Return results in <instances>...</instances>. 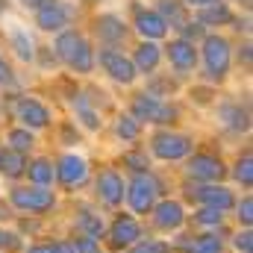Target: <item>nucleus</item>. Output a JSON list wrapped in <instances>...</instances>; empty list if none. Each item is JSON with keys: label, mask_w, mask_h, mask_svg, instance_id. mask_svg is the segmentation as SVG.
Segmentation results:
<instances>
[{"label": "nucleus", "mask_w": 253, "mask_h": 253, "mask_svg": "<svg viewBox=\"0 0 253 253\" xmlns=\"http://www.w3.org/2000/svg\"><path fill=\"white\" fill-rule=\"evenodd\" d=\"M191 200H197V203H203V206H212V209H230L233 203H236V197H233V191L221 189V186H203V189H194L189 191Z\"/></svg>", "instance_id": "9d476101"}, {"label": "nucleus", "mask_w": 253, "mask_h": 253, "mask_svg": "<svg viewBox=\"0 0 253 253\" xmlns=\"http://www.w3.org/2000/svg\"><path fill=\"white\" fill-rule=\"evenodd\" d=\"M27 253H53V248H30Z\"/></svg>", "instance_id": "c03bdc74"}, {"label": "nucleus", "mask_w": 253, "mask_h": 253, "mask_svg": "<svg viewBox=\"0 0 253 253\" xmlns=\"http://www.w3.org/2000/svg\"><path fill=\"white\" fill-rule=\"evenodd\" d=\"M132 253H168V245L165 242H156V239H147V242L135 245Z\"/></svg>", "instance_id": "2f4dec72"}, {"label": "nucleus", "mask_w": 253, "mask_h": 253, "mask_svg": "<svg viewBox=\"0 0 253 253\" xmlns=\"http://www.w3.org/2000/svg\"><path fill=\"white\" fill-rule=\"evenodd\" d=\"M251 168H253L251 156H245V159L236 165V180H239L242 186H251V183H253V171H251Z\"/></svg>", "instance_id": "7c9ffc66"}, {"label": "nucleus", "mask_w": 253, "mask_h": 253, "mask_svg": "<svg viewBox=\"0 0 253 253\" xmlns=\"http://www.w3.org/2000/svg\"><path fill=\"white\" fill-rule=\"evenodd\" d=\"M18 118L24 121V129H39V126L50 124V112H47V106H42V103L33 100V97H24V100H21V106H18Z\"/></svg>", "instance_id": "f8f14e48"}, {"label": "nucleus", "mask_w": 253, "mask_h": 253, "mask_svg": "<svg viewBox=\"0 0 253 253\" xmlns=\"http://www.w3.org/2000/svg\"><path fill=\"white\" fill-rule=\"evenodd\" d=\"M3 9H6V0H0V15H3Z\"/></svg>", "instance_id": "a18cd8bd"}, {"label": "nucleus", "mask_w": 253, "mask_h": 253, "mask_svg": "<svg viewBox=\"0 0 253 253\" xmlns=\"http://www.w3.org/2000/svg\"><path fill=\"white\" fill-rule=\"evenodd\" d=\"M153 153L159 159H183L191 153V138L183 132H156L153 135Z\"/></svg>", "instance_id": "39448f33"}, {"label": "nucleus", "mask_w": 253, "mask_h": 253, "mask_svg": "<svg viewBox=\"0 0 253 253\" xmlns=\"http://www.w3.org/2000/svg\"><path fill=\"white\" fill-rule=\"evenodd\" d=\"M221 218H224V215H221V209H212V206H203V209L197 212V221H200V224H206V227H218V224H221Z\"/></svg>", "instance_id": "c756f323"}, {"label": "nucleus", "mask_w": 253, "mask_h": 253, "mask_svg": "<svg viewBox=\"0 0 253 253\" xmlns=\"http://www.w3.org/2000/svg\"><path fill=\"white\" fill-rule=\"evenodd\" d=\"M68 18H71V9L65 6L62 0H50V3H44L36 12V24L44 33H62L65 27H68Z\"/></svg>", "instance_id": "0eeeda50"}, {"label": "nucleus", "mask_w": 253, "mask_h": 253, "mask_svg": "<svg viewBox=\"0 0 253 253\" xmlns=\"http://www.w3.org/2000/svg\"><path fill=\"white\" fill-rule=\"evenodd\" d=\"M3 242H6V236H3V233H0V245H3Z\"/></svg>", "instance_id": "49530a36"}, {"label": "nucleus", "mask_w": 253, "mask_h": 253, "mask_svg": "<svg viewBox=\"0 0 253 253\" xmlns=\"http://www.w3.org/2000/svg\"><path fill=\"white\" fill-rule=\"evenodd\" d=\"M138 224L132 221V218H118L115 224H112V245L115 248H126V245H132L135 239H138Z\"/></svg>", "instance_id": "aec40b11"}, {"label": "nucleus", "mask_w": 253, "mask_h": 253, "mask_svg": "<svg viewBox=\"0 0 253 253\" xmlns=\"http://www.w3.org/2000/svg\"><path fill=\"white\" fill-rule=\"evenodd\" d=\"M189 174L194 177V180H206V183L221 180V177H224V162L215 159V156L200 153V156H194V159L189 162Z\"/></svg>", "instance_id": "4468645a"}, {"label": "nucleus", "mask_w": 253, "mask_h": 253, "mask_svg": "<svg viewBox=\"0 0 253 253\" xmlns=\"http://www.w3.org/2000/svg\"><path fill=\"white\" fill-rule=\"evenodd\" d=\"M165 53H168V59L177 71H194V65H197V47L186 39H174L165 47Z\"/></svg>", "instance_id": "1a4fd4ad"}, {"label": "nucleus", "mask_w": 253, "mask_h": 253, "mask_svg": "<svg viewBox=\"0 0 253 253\" xmlns=\"http://www.w3.org/2000/svg\"><path fill=\"white\" fill-rule=\"evenodd\" d=\"M21 3H24L27 9H33V12H39V9H42L44 3H50V0H21Z\"/></svg>", "instance_id": "58836bf2"}, {"label": "nucleus", "mask_w": 253, "mask_h": 253, "mask_svg": "<svg viewBox=\"0 0 253 253\" xmlns=\"http://www.w3.org/2000/svg\"><path fill=\"white\" fill-rule=\"evenodd\" d=\"M56 56L80 74H88L94 68V50L77 30H62L56 36Z\"/></svg>", "instance_id": "f257e3e1"}, {"label": "nucleus", "mask_w": 253, "mask_h": 253, "mask_svg": "<svg viewBox=\"0 0 253 253\" xmlns=\"http://www.w3.org/2000/svg\"><path fill=\"white\" fill-rule=\"evenodd\" d=\"M180 33H183L180 39H186V42H191V44H194L197 39H203V36H206V27H203L200 21H186Z\"/></svg>", "instance_id": "c85d7f7f"}, {"label": "nucleus", "mask_w": 253, "mask_h": 253, "mask_svg": "<svg viewBox=\"0 0 253 253\" xmlns=\"http://www.w3.org/2000/svg\"><path fill=\"white\" fill-rule=\"evenodd\" d=\"M156 224H159L162 230H177V227L183 224V206L174 203V200H162V203L156 206Z\"/></svg>", "instance_id": "f3484780"}, {"label": "nucleus", "mask_w": 253, "mask_h": 253, "mask_svg": "<svg viewBox=\"0 0 253 253\" xmlns=\"http://www.w3.org/2000/svg\"><path fill=\"white\" fill-rule=\"evenodd\" d=\"M9 144H12L15 153H27V150L36 144V138H33L30 129H12V132H9Z\"/></svg>", "instance_id": "bb28decb"}, {"label": "nucleus", "mask_w": 253, "mask_h": 253, "mask_svg": "<svg viewBox=\"0 0 253 253\" xmlns=\"http://www.w3.org/2000/svg\"><path fill=\"white\" fill-rule=\"evenodd\" d=\"M177 112L171 106H165L159 97L153 94H138L132 100V118L135 121H153V124H168Z\"/></svg>", "instance_id": "20e7f679"}, {"label": "nucleus", "mask_w": 253, "mask_h": 253, "mask_svg": "<svg viewBox=\"0 0 253 253\" xmlns=\"http://www.w3.org/2000/svg\"><path fill=\"white\" fill-rule=\"evenodd\" d=\"M115 132H118V138H124V141H135V138L141 135V124H138L132 115H121L118 124H115Z\"/></svg>", "instance_id": "a878e982"}, {"label": "nucleus", "mask_w": 253, "mask_h": 253, "mask_svg": "<svg viewBox=\"0 0 253 253\" xmlns=\"http://www.w3.org/2000/svg\"><path fill=\"white\" fill-rule=\"evenodd\" d=\"M12 44H15V53H18L24 62H33V59H36V47H33V39H30L24 30H15V33H12Z\"/></svg>", "instance_id": "393cba45"}, {"label": "nucleus", "mask_w": 253, "mask_h": 253, "mask_svg": "<svg viewBox=\"0 0 253 253\" xmlns=\"http://www.w3.org/2000/svg\"><path fill=\"white\" fill-rule=\"evenodd\" d=\"M156 194H159V183L150 174H135L132 183H129V191H126L129 206L135 212H150L153 203H156Z\"/></svg>", "instance_id": "7ed1b4c3"}, {"label": "nucleus", "mask_w": 253, "mask_h": 253, "mask_svg": "<svg viewBox=\"0 0 253 253\" xmlns=\"http://www.w3.org/2000/svg\"><path fill=\"white\" fill-rule=\"evenodd\" d=\"M94 33H97L103 42L118 44V42H124V39H126V24L118 18V15L106 12V15H100V18L94 21Z\"/></svg>", "instance_id": "2eb2a0df"}, {"label": "nucleus", "mask_w": 253, "mask_h": 253, "mask_svg": "<svg viewBox=\"0 0 253 253\" xmlns=\"http://www.w3.org/2000/svg\"><path fill=\"white\" fill-rule=\"evenodd\" d=\"M183 6L186 3H180V0H159V18L165 24H171L174 30H183V24H186V9Z\"/></svg>", "instance_id": "412c9836"}, {"label": "nucleus", "mask_w": 253, "mask_h": 253, "mask_svg": "<svg viewBox=\"0 0 253 253\" xmlns=\"http://www.w3.org/2000/svg\"><path fill=\"white\" fill-rule=\"evenodd\" d=\"M74 251L77 253H100V245L94 242V239H77V245H74Z\"/></svg>", "instance_id": "c9c22d12"}, {"label": "nucleus", "mask_w": 253, "mask_h": 253, "mask_svg": "<svg viewBox=\"0 0 253 253\" xmlns=\"http://www.w3.org/2000/svg\"><path fill=\"white\" fill-rule=\"evenodd\" d=\"M251 233H242V236H239V239H236V248H239V251H245V253H251Z\"/></svg>", "instance_id": "4c0bfd02"}, {"label": "nucleus", "mask_w": 253, "mask_h": 253, "mask_svg": "<svg viewBox=\"0 0 253 253\" xmlns=\"http://www.w3.org/2000/svg\"><path fill=\"white\" fill-rule=\"evenodd\" d=\"M97 194L106 206H118L124 200V180L115 171H103L100 180H97Z\"/></svg>", "instance_id": "dca6fc26"}, {"label": "nucleus", "mask_w": 253, "mask_h": 253, "mask_svg": "<svg viewBox=\"0 0 253 253\" xmlns=\"http://www.w3.org/2000/svg\"><path fill=\"white\" fill-rule=\"evenodd\" d=\"M239 59H242L245 65H251V44H245V47L239 50Z\"/></svg>", "instance_id": "a19ab883"}, {"label": "nucleus", "mask_w": 253, "mask_h": 253, "mask_svg": "<svg viewBox=\"0 0 253 253\" xmlns=\"http://www.w3.org/2000/svg\"><path fill=\"white\" fill-rule=\"evenodd\" d=\"M80 227L88 233V239L103 236V221H100L97 215H91V212H80Z\"/></svg>", "instance_id": "cd10ccee"}, {"label": "nucleus", "mask_w": 253, "mask_h": 253, "mask_svg": "<svg viewBox=\"0 0 253 253\" xmlns=\"http://www.w3.org/2000/svg\"><path fill=\"white\" fill-rule=\"evenodd\" d=\"M124 165H129L135 174H144V171H147V156H144V153H126Z\"/></svg>", "instance_id": "473e14b6"}, {"label": "nucleus", "mask_w": 253, "mask_h": 253, "mask_svg": "<svg viewBox=\"0 0 253 253\" xmlns=\"http://www.w3.org/2000/svg\"><path fill=\"white\" fill-rule=\"evenodd\" d=\"M135 30L144 36V42H156L168 33V24L159 18V12H144L135 6Z\"/></svg>", "instance_id": "9b49d317"}, {"label": "nucleus", "mask_w": 253, "mask_h": 253, "mask_svg": "<svg viewBox=\"0 0 253 253\" xmlns=\"http://www.w3.org/2000/svg\"><path fill=\"white\" fill-rule=\"evenodd\" d=\"M56 177L62 180L68 189H74V186H80V183H85V177H88V168H85V159H80V156H74V153H68L62 162H59V168H56Z\"/></svg>", "instance_id": "ddd939ff"}, {"label": "nucleus", "mask_w": 253, "mask_h": 253, "mask_svg": "<svg viewBox=\"0 0 253 253\" xmlns=\"http://www.w3.org/2000/svg\"><path fill=\"white\" fill-rule=\"evenodd\" d=\"M97 59H100V65L106 68V74H109L112 80H118V83H132V80H135V65H132V59H126L121 50L103 47V50L97 53Z\"/></svg>", "instance_id": "423d86ee"}, {"label": "nucleus", "mask_w": 253, "mask_h": 253, "mask_svg": "<svg viewBox=\"0 0 253 253\" xmlns=\"http://www.w3.org/2000/svg\"><path fill=\"white\" fill-rule=\"evenodd\" d=\"M162 59V50L153 44V42H141L138 47H135V56H132V65H135V71H153L156 65Z\"/></svg>", "instance_id": "a211bd4d"}, {"label": "nucleus", "mask_w": 253, "mask_h": 253, "mask_svg": "<svg viewBox=\"0 0 253 253\" xmlns=\"http://www.w3.org/2000/svg\"><path fill=\"white\" fill-rule=\"evenodd\" d=\"M12 203H15L18 209L47 212V209L53 206V191L42 189V186H36V189H15L12 191Z\"/></svg>", "instance_id": "6e6552de"}, {"label": "nucleus", "mask_w": 253, "mask_h": 253, "mask_svg": "<svg viewBox=\"0 0 253 253\" xmlns=\"http://www.w3.org/2000/svg\"><path fill=\"white\" fill-rule=\"evenodd\" d=\"M189 6H194V9H203V6H212V3H218V0H186Z\"/></svg>", "instance_id": "79ce46f5"}, {"label": "nucleus", "mask_w": 253, "mask_h": 253, "mask_svg": "<svg viewBox=\"0 0 253 253\" xmlns=\"http://www.w3.org/2000/svg\"><path fill=\"white\" fill-rule=\"evenodd\" d=\"M197 21L203 24V27H221V24H230L233 21V12H230V6L227 3H212V6H203L200 9V15H197Z\"/></svg>", "instance_id": "6ab92c4d"}, {"label": "nucleus", "mask_w": 253, "mask_h": 253, "mask_svg": "<svg viewBox=\"0 0 253 253\" xmlns=\"http://www.w3.org/2000/svg\"><path fill=\"white\" fill-rule=\"evenodd\" d=\"M239 221H242L245 227H251V221H253V200L251 197L242 200V206H239Z\"/></svg>", "instance_id": "f704fd0d"}, {"label": "nucleus", "mask_w": 253, "mask_h": 253, "mask_svg": "<svg viewBox=\"0 0 253 253\" xmlns=\"http://www.w3.org/2000/svg\"><path fill=\"white\" fill-rule=\"evenodd\" d=\"M9 80H12V74H9V68L3 62V56H0V83H9Z\"/></svg>", "instance_id": "ea45409f"}, {"label": "nucleus", "mask_w": 253, "mask_h": 253, "mask_svg": "<svg viewBox=\"0 0 253 253\" xmlns=\"http://www.w3.org/2000/svg\"><path fill=\"white\" fill-rule=\"evenodd\" d=\"M80 118L85 121V126H88V129H97V126H100V121H97V115H94V112H91V109H88L85 103H80Z\"/></svg>", "instance_id": "e433bc0d"}, {"label": "nucleus", "mask_w": 253, "mask_h": 253, "mask_svg": "<svg viewBox=\"0 0 253 253\" xmlns=\"http://www.w3.org/2000/svg\"><path fill=\"white\" fill-rule=\"evenodd\" d=\"M221 118L227 121V126H230V129H239V132H245V129L251 126V115H248V109L233 106V103L221 106Z\"/></svg>", "instance_id": "4be33fe9"}, {"label": "nucleus", "mask_w": 253, "mask_h": 253, "mask_svg": "<svg viewBox=\"0 0 253 253\" xmlns=\"http://www.w3.org/2000/svg\"><path fill=\"white\" fill-rule=\"evenodd\" d=\"M53 253H74V245H56Z\"/></svg>", "instance_id": "37998d69"}, {"label": "nucleus", "mask_w": 253, "mask_h": 253, "mask_svg": "<svg viewBox=\"0 0 253 253\" xmlns=\"http://www.w3.org/2000/svg\"><path fill=\"white\" fill-rule=\"evenodd\" d=\"M27 171H30V180H33L36 186H42V189H44V186L53 180V174H56V171H53V165H50L47 159H36Z\"/></svg>", "instance_id": "b1692460"}, {"label": "nucleus", "mask_w": 253, "mask_h": 253, "mask_svg": "<svg viewBox=\"0 0 253 253\" xmlns=\"http://www.w3.org/2000/svg\"><path fill=\"white\" fill-rule=\"evenodd\" d=\"M203 62L212 80H224L230 71V42L224 36H203Z\"/></svg>", "instance_id": "f03ea898"}, {"label": "nucleus", "mask_w": 253, "mask_h": 253, "mask_svg": "<svg viewBox=\"0 0 253 253\" xmlns=\"http://www.w3.org/2000/svg\"><path fill=\"white\" fill-rule=\"evenodd\" d=\"M0 153H3V150H0Z\"/></svg>", "instance_id": "de8ad7c7"}, {"label": "nucleus", "mask_w": 253, "mask_h": 253, "mask_svg": "<svg viewBox=\"0 0 253 253\" xmlns=\"http://www.w3.org/2000/svg\"><path fill=\"white\" fill-rule=\"evenodd\" d=\"M0 171L6 174V177H21L24 171H27V162H24V153H15V150H6V153H0Z\"/></svg>", "instance_id": "5701e85b"}, {"label": "nucleus", "mask_w": 253, "mask_h": 253, "mask_svg": "<svg viewBox=\"0 0 253 253\" xmlns=\"http://www.w3.org/2000/svg\"><path fill=\"white\" fill-rule=\"evenodd\" d=\"M194 253H221V242H218V239H212V236H203V239L197 242Z\"/></svg>", "instance_id": "72a5a7b5"}]
</instances>
